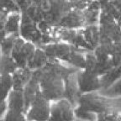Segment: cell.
I'll use <instances>...</instances> for the list:
<instances>
[{
	"mask_svg": "<svg viewBox=\"0 0 121 121\" xmlns=\"http://www.w3.org/2000/svg\"><path fill=\"white\" fill-rule=\"evenodd\" d=\"M19 35H7L4 38L0 43V47H1V52L2 55L5 56H11L12 50H13V43L16 39V37Z\"/></svg>",
	"mask_w": 121,
	"mask_h": 121,
	"instance_id": "obj_11",
	"label": "cell"
},
{
	"mask_svg": "<svg viewBox=\"0 0 121 121\" xmlns=\"http://www.w3.org/2000/svg\"><path fill=\"white\" fill-rule=\"evenodd\" d=\"M77 79L80 94L97 93L103 88V83L100 76L86 70H78Z\"/></svg>",
	"mask_w": 121,
	"mask_h": 121,
	"instance_id": "obj_4",
	"label": "cell"
},
{
	"mask_svg": "<svg viewBox=\"0 0 121 121\" xmlns=\"http://www.w3.org/2000/svg\"><path fill=\"white\" fill-rule=\"evenodd\" d=\"M32 71H30L27 67L25 68H18L16 72L13 74V89L18 90H24L25 85L33 76Z\"/></svg>",
	"mask_w": 121,
	"mask_h": 121,
	"instance_id": "obj_8",
	"label": "cell"
},
{
	"mask_svg": "<svg viewBox=\"0 0 121 121\" xmlns=\"http://www.w3.org/2000/svg\"><path fill=\"white\" fill-rule=\"evenodd\" d=\"M51 103L39 91L25 112L27 121H49Z\"/></svg>",
	"mask_w": 121,
	"mask_h": 121,
	"instance_id": "obj_1",
	"label": "cell"
},
{
	"mask_svg": "<svg viewBox=\"0 0 121 121\" xmlns=\"http://www.w3.org/2000/svg\"><path fill=\"white\" fill-rule=\"evenodd\" d=\"M104 95L111 98H121V77L116 79L108 87L104 88Z\"/></svg>",
	"mask_w": 121,
	"mask_h": 121,
	"instance_id": "obj_12",
	"label": "cell"
},
{
	"mask_svg": "<svg viewBox=\"0 0 121 121\" xmlns=\"http://www.w3.org/2000/svg\"><path fill=\"white\" fill-rule=\"evenodd\" d=\"M7 110H8L7 99L6 100L0 99V119H3V118H4Z\"/></svg>",
	"mask_w": 121,
	"mask_h": 121,
	"instance_id": "obj_16",
	"label": "cell"
},
{
	"mask_svg": "<svg viewBox=\"0 0 121 121\" xmlns=\"http://www.w3.org/2000/svg\"><path fill=\"white\" fill-rule=\"evenodd\" d=\"M8 108L25 112V98L24 91L13 89L7 98Z\"/></svg>",
	"mask_w": 121,
	"mask_h": 121,
	"instance_id": "obj_7",
	"label": "cell"
},
{
	"mask_svg": "<svg viewBox=\"0 0 121 121\" xmlns=\"http://www.w3.org/2000/svg\"><path fill=\"white\" fill-rule=\"evenodd\" d=\"M120 112L115 109L107 110L104 113L97 114L96 121H121Z\"/></svg>",
	"mask_w": 121,
	"mask_h": 121,
	"instance_id": "obj_13",
	"label": "cell"
},
{
	"mask_svg": "<svg viewBox=\"0 0 121 121\" xmlns=\"http://www.w3.org/2000/svg\"><path fill=\"white\" fill-rule=\"evenodd\" d=\"M110 99L111 98H108L101 94L98 95L97 93H85L80 94L77 101V105L87 111L98 114L107 110L113 109L109 106Z\"/></svg>",
	"mask_w": 121,
	"mask_h": 121,
	"instance_id": "obj_2",
	"label": "cell"
},
{
	"mask_svg": "<svg viewBox=\"0 0 121 121\" xmlns=\"http://www.w3.org/2000/svg\"><path fill=\"white\" fill-rule=\"evenodd\" d=\"M75 117L76 119L86 121H96L97 114L92 112L83 109L79 106H75Z\"/></svg>",
	"mask_w": 121,
	"mask_h": 121,
	"instance_id": "obj_15",
	"label": "cell"
},
{
	"mask_svg": "<svg viewBox=\"0 0 121 121\" xmlns=\"http://www.w3.org/2000/svg\"><path fill=\"white\" fill-rule=\"evenodd\" d=\"M120 113H121V112H120Z\"/></svg>",
	"mask_w": 121,
	"mask_h": 121,
	"instance_id": "obj_19",
	"label": "cell"
},
{
	"mask_svg": "<svg viewBox=\"0 0 121 121\" xmlns=\"http://www.w3.org/2000/svg\"><path fill=\"white\" fill-rule=\"evenodd\" d=\"M21 16L20 12H11L7 14L4 20V30L7 35H19L21 26Z\"/></svg>",
	"mask_w": 121,
	"mask_h": 121,
	"instance_id": "obj_5",
	"label": "cell"
},
{
	"mask_svg": "<svg viewBox=\"0 0 121 121\" xmlns=\"http://www.w3.org/2000/svg\"><path fill=\"white\" fill-rule=\"evenodd\" d=\"M88 2H91V1H94V0H87Z\"/></svg>",
	"mask_w": 121,
	"mask_h": 121,
	"instance_id": "obj_18",
	"label": "cell"
},
{
	"mask_svg": "<svg viewBox=\"0 0 121 121\" xmlns=\"http://www.w3.org/2000/svg\"><path fill=\"white\" fill-rule=\"evenodd\" d=\"M49 62V57L42 47H37L34 56L27 65V68L32 72L41 70Z\"/></svg>",
	"mask_w": 121,
	"mask_h": 121,
	"instance_id": "obj_6",
	"label": "cell"
},
{
	"mask_svg": "<svg viewBox=\"0 0 121 121\" xmlns=\"http://www.w3.org/2000/svg\"><path fill=\"white\" fill-rule=\"evenodd\" d=\"M19 67L11 56L2 55L0 57V75H13Z\"/></svg>",
	"mask_w": 121,
	"mask_h": 121,
	"instance_id": "obj_10",
	"label": "cell"
},
{
	"mask_svg": "<svg viewBox=\"0 0 121 121\" xmlns=\"http://www.w3.org/2000/svg\"><path fill=\"white\" fill-rule=\"evenodd\" d=\"M82 31L85 40L93 50L100 44V33L98 25H86L82 28Z\"/></svg>",
	"mask_w": 121,
	"mask_h": 121,
	"instance_id": "obj_9",
	"label": "cell"
},
{
	"mask_svg": "<svg viewBox=\"0 0 121 121\" xmlns=\"http://www.w3.org/2000/svg\"><path fill=\"white\" fill-rule=\"evenodd\" d=\"M74 121H86V120H82V119H76Z\"/></svg>",
	"mask_w": 121,
	"mask_h": 121,
	"instance_id": "obj_17",
	"label": "cell"
},
{
	"mask_svg": "<svg viewBox=\"0 0 121 121\" xmlns=\"http://www.w3.org/2000/svg\"><path fill=\"white\" fill-rule=\"evenodd\" d=\"M75 119V106L67 98L51 101L49 121H74Z\"/></svg>",
	"mask_w": 121,
	"mask_h": 121,
	"instance_id": "obj_3",
	"label": "cell"
},
{
	"mask_svg": "<svg viewBox=\"0 0 121 121\" xmlns=\"http://www.w3.org/2000/svg\"><path fill=\"white\" fill-rule=\"evenodd\" d=\"M3 121H27V118L25 112L8 108Z\"/></svg>",
	"mask_w": 121,
	"mask_h": 121,
	"instance_id": "obj_14",
	"label": "cell"
}]
</instances>
